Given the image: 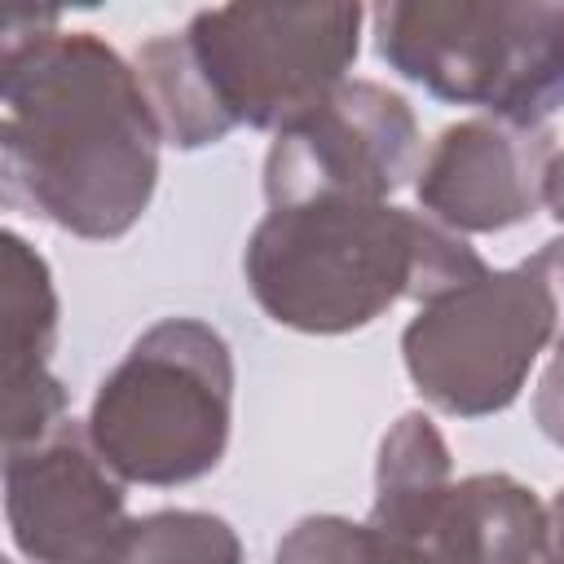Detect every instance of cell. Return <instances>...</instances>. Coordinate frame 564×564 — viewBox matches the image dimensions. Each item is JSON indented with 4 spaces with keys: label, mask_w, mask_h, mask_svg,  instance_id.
Returning a JSON list of instances; mask_svg holds the SVG:
<instances>
[{
    "label": "cell",
    "mask_w": 564,
    "mask_h": 564,
    "mask_svg": "<svg viewBox=\"0 0 564 564\" xmlns=\"http://www.w3.org/2000/svg\"><path fill=\"white\" fill-rule=\"evenodd\" d=\"M159 119L128 66L93 31L53 13H9L0 57V185L13 212L75 238H123L159 185Z\"/></svg>",
    "instance_id": "1"
},
{
    "label": "cell",
    "mask_w": 564,
    "mask_h": 564,
    "mask_svg": "<svg viewBox=\"0 0 564 564\" xmlns=\"http://www.w3.org/2000/svg\"><path fill=\"white\" fill-rule=\"evenodd\" d=\"M361 4H216L137 48L159 132L203 150L234 128H286L348 79Z\"/></svg>",
    "instance_id": "2"
},
{
    "label": "cell",
    "mask_w": 564,
    "mask_h": 564,
    "mask_svg": "<svg viewBox=\"0 0 564 564\" xmlns=\"http://www.w3.org/2000/svg\"><path fill=\"white\" fill-rule=\"evenodd\" d=\"M256 304L304 335H348L383 317L397 300L432 304L489 264L432 216L392 203H304L269 207L242 251Z\"/></svg>",
    "instance_id": "3"
},
{
    "label": "cell",
    "mask_w": 564,
    "mask_h": 564,
    "mask_svg": "<svg viewBox=\"0 0 564 564\" xmlns=\"http://www.w3.org/2000/svg\"><path fill=\"white\" fill-rule=\"evenodd\" d=\"M234 352L198 317H163L97 383L88 441L128 485H189L225 458Z\"/></svg>",
    "instance_id": "4"
},
{
    "label": "cell",
    "mask_w": 564,
    "mask_h": 564,
    "mask_svg": "<svg viewBox=\"0 0 564 564\" xmlns=\"http://www.w3.org/2000/svg\"><path fill=\"white\" fill-rule=\"evenodd\" d=\"M370 26L379 57L441 101L520 128L564 106V4L392 0L370 9Z\"/></svg>",
    "instance_id": "5"
},
{
    "label": "cell",
    "mask_w": 564,
    "mask_h": 564,
    "mask_svg": "<svg viewBox=\"0 0 564 564\" xmlns=\"http://www.w3.org/2000/svg\"><path fill=\"white\" fill-rule=\"evenodd\" d=\"M546 344L564 348V304L542 247L516 269H489L423 304L401 330L414 388L454 419L507 410Z\"/></svg>",
    "instance_id": "6"
},
{
    "label": "cell",
    "mask_w": 564,
    "mask_h": 564,
    "mask_svg": "<svg viewBox=\"0 0 564 564\" xmlns=\"http://www.w3.org/2000/svg\"><path fill=\"white\" fill-rule=\"evenodd\" d=\"M410 176H419V119L401 93L375 79H344L278 128L264 154L269 207L388 203Z\"/></svg>",
    "instance_id": "7"
},
{
    "label": "cell",
    "mask_w": 564,
    "mask_h": 564,
    "mask_svg": "<svg viewBox=\"0 0 564 564\" xmlns=\"http://www.w3.org/2000/svg\"><path fill=\"white\" fill-rule=\"evenodd\" d=\"M4 520L31 564H119L132 533L123 480L75 419L4 449Z\"/></svg>",
    "instance_id": "8"
},
{
    "label": "cell",
    "mask_w": 564,
    "mask_h": 564,
    "mask_svg": "<svg viewBox=\"0 0 564 564\" xmlns=\"http://www.w3.org/2000/svg\"><path fill=\"white\" fill-rule=\"evenodd\" d=\"M551 128L507 119L449 123L419 163L414 194L423 216L454 234H498L542 207L546 167L555 159Z\"/></svg>",
    "instance_id": "9"
},
{
    "label": "cell",
    "mask_w": 564,
    "mask_h": 564,
    "mask_svg": "<svg viewBox=\"0 0 564 564\" xmlns=\"http://www.w3.org/2000/svg\"><path fill=\"white\" fill-rule=\"evenodd\" d=\"M57 344V291L48 260L4 234V449L66 423V388L48 370Z\"/></svg>",
    "instance_id": "10"
},
{
    "label": "cell",
    "mask_w": 564,
    "mask_h": 564,
    "mask_svg": "<svg viewBox=\"0 0 564 564\" xmlns=\"http://www.w3.org/2000/svg\"><path fill=\"white\" fill-rule=\"evenodd\" d=\"M423 546L445 564H551V520L529 485L480 471L449 485Z\"/></svg>",
    "instance_id": "11"
},
{
    "label": "cell",
    "mask_w": 564,
    "mask_h": 564,
    "mask_svg": "<svg viewBox=\"0 0 564 564\" xmlns=\"http://www.w3.org/2000/svg\"><path fill=\"white\" fill-rule=\"evenodd\" d=\"M449 485H454V467H449L445 436L436 432L427 414L410 410L379 441L370 524L388 529L392 538L423 542Z\"/></svg>",
    "instance_id": "12"
},
{
    "label": "cell",
    "mask_w": 564,
    "mask_h": 564,
    "mask_svg": "<svg viewBox=\"0 0 564 564\" xmlns=\"http://www.w3.org/2000/svg\"><path fill=\"white\" fill-rule=\"evenodd\" d=\"M273 564H445L432 546L392 538L379 524L348 516H304L278 542Z\"/></svg>",
    "instance_id": "13"
},
{
    "label": "cell",
    "mask_w": 564,
    "mask_h": 564,
    "mask_svg": "<svg viewBox=\"0 0 564 564\" xmlns=\"http://www.w3.org/2000/svg\"><path fill=\"white\" fill-rule=\"evenodd\" d=\"M119 564H242V542L212 511H150L132 520Z\"/></svg>",
    "instance_id": "14"
},
{
    "label": "cell",
    "mask_w": 564,
    "mask_h": 564,
    "mask_svg": "<svg viewBox=\"0 0 564 564\" xmlns=\"http://www.w3.org/2000/svg\"><path fill=\"white\" fill-rule=\"evenodd\" d=\"M533 419L542 427V436L551 445L564 449V348L551 357V366L542 370L538 379V392H533Z\"/></svg>",
    "instance_id": "15"
},
{
    "label": "cell",
    "mask_w": 564,
    "mask_h": 564,
    "mask_svg": "<svg viewBox=\"0 0 564 564\" xmlns=\"http://www.w3.org/2000/svg\"><path fill=\"white\" fill-rule=\"evenodd\" d=\"M542 203L551 207V216L564 225V150L551 159L546 167V185H542Z\"/></svg>",
    "instance_id": "16"
},
{
    "label": "cell",
    "mask_w": 564,
    "mask_h": 564,
    "mask_svg": "<svg viewBox=\"0 0 564 564\" xmlns=\"http://www.w3.org/2000/svg\"><path fill=\"white\" fill-rule=\"evenodd\" d=\"M546 520H551V564H564V489L551 498Z\"/></svg>",
    "instance_id": "17"
}]
</instances>
